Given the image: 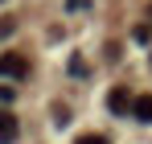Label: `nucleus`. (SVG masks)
<instances>
[{
    "mask_svg": "<svg viewBox=\"0 0 152 144\" xmlns=\"http://www.w3.org/2000/svg\"><path fill=\"white\" fill-rule=\"evenodd\" d=\"M29 74V62L21 58V54H0V78H25Z\"/></svg>",
    "mask_w": 152,
    "mask_h": 144,
    "instance_id": "1",
    "label": "nucleus"
},
{
    "mask_svg": "<svg viewBox=\"0 0 152 144\" xmlns=\"http://www.w3.org/2000/svg\"><path fill=\"white\" fill-rule=\"evenodd\" d=\"M132 103H136V99L127 95L124 87H115V91L107 95V111H111V115H127V111H132Z\"/></svg>",
    "mask_w": 152,
    "mask_h": 144,
    "instance_id": "2",
    "label": "nucleus"
},
{
    "mask_svg": "<svg viewBox=\"0 0 152 144\" xmlns=\"http://www.w3.org/2000/svg\"><path fill=\"white\" fill-rule=\"evenodd\" d=\"M17 140V115L0 107V144H12Z\"/></svg>",
    "mask_w": 152,
    "mask_h": 144,
    "instance_id": "3",
    "label": "nucleus"
},
{
    "mask_svg": "<svg viewBox=\"0 0 152 144\" xmlns=\"http://www.w3.org/2000/svg\"><path fill=\"white\" fill-rule=\"evenodd\" d=\"M132 115L144 120V123H152V95H140V99H136V103H132Z\"/></svg>",
    "mask_w": 152,
    "mask_h": 144,
    "instance_id": "4",
    "label": "nucleus"
},
{
    "mask_svg": "<svg viewBox=\"0 0 152 144\" xmlns=\"http://www.w3.org/2000/svg\"><path fill=\"white\" fill-rule=\"evenodd\" d=\"M132 37H136V41H140V46H152V25H140V29H136V33H132Z\"/></svg>",
    "mask_w": 152,
    "mask_h": 144,
    "instance_id": "5",
    "label": "nucleus"
},
{
    "mask_svg": "<svg viewBox=\"0 0 152 144\" xmlns=\"http://www.w3.org/2000/svg\"><path fill=\"white\" fill-rule=\"evenodd\" d=\"M70 74H74V78H86V66H82V58H70Z\"/></svg>",
    "mask_w": 152,
    "mask_h": 144,
    "instance_id": "6",
    "label": "nucleus"
},
{
    "mask_svg": "<svg viewBox=\"0 0 152 144\" xmlns=\"http://www.w3.org/2000/svg\"><path fill=\"white\" fill-rule=\"evenodd\" d=\"M12 29H17V25H12V17H0V37H8Z\"/></svg>",
    "mask_w": 152,
    "mask_h": 144,
    "instance_id": "7",
    "label": "nucleus"
},
{
    "mask_svg": "<svg viewBox=\"0 0 152 144\" xmlns=\"http://www.w3.org/2000/svg\"><path fill=\"white\" fill-rule=\"evenodd\" d=\"M74 144H107V140H103V136H78Z\"/></svg>",
    "mask_w": 152,
    "mask_h": 144,
    "instance_id": "8",
    "label": "nucleus"
},
{
    "mask_svg": "<svg viewBox=\"0 0 152 144\" xmlns=\"http://www.w3.org/2000/svg\"><path fill=\"white\" fill-rule=\"evenodd\" d=\"M12 99H17V95H12V87H0V103H12Z\"/></svg>",
    "mask_w": 152,
    "mask_h": 144,
    "instance_id": "9",
    "label": "nucleus"
},
{
    "mask_svg": "<svg viewBox=\"0 0 152 144\" xmlns=\"http://www.w3.org/2000/svg\"><path fill=\"white\" fill-rule=\"evenodd\" d=\"M66 8H70V12H78V8H86V0H66Z\"/></svg>",
    "mask_w": 152,
    "mask_h": 144,
    "instance_id": "10",
    "label": "nucleus"
},
{
    "mask_svg": "<svg viewBox=\"0 0 152 144\" xmlns=\"http://www.w3.org/2000/svg\"><path fill=\"white\" fill-rule=\"evenodd\" d=\"M148 17H152V4H148Z\"/></svg>",
    "mask_w": 152,
    "mask_h": 144,
    "instance_id": "11",
    "label": "nucleus"
}]
</instances>
